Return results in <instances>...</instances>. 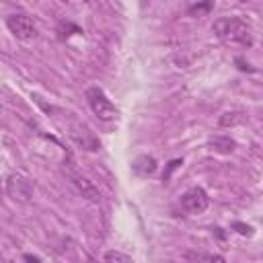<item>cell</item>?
I'll list each match as a JSON object with an SVG mask.
<instances>
[{
	"instance_id": "cell-1",
	"label": "cell",
	"mask_w": 263,
	"mask_h": 263,
	"mask_svg": "<svg viewBox=\"0 0 263 263\" xmlns=\"http://www.w3.org/2000/svg\"><path fill=\"white\" fill-rule=\"evenodd\" d=\"M212 31L226 41L232 43H240V45H251L253 43V35H251V27L238 18V16H220L214 21Z\"/></svg>"
},
{
	"instance_id": "cell-2",
	"label": "cell",
	"mask_w": 263,
	"mask_h": 263,
	"mask_svg": "<svg viewBox=\"0 0 263 263\" xmlns=\"http://www.w3.org/2000/svg\"><path fill=\"white\" fill-rule=\"evenodd\" d=\"M86 101H88L92 113H95L99 119H103V121H111V119L117 117V107L107 99V95L103 92V88H99V86H90V88L86 90Z\"/></svg>"
},
{
	"instance_id": "cell-3",
	"label": "cell",
	"mask_w": 263,
	"mask_h": 263,
	"mask_svg": "<svg viewBox=\"0 0 263 263\" xmlns=\"http://www.w3.org/2000/svg\"><path fill=\"white\" fill-rule=\"evenodd\" d=\"M6 27H8V31H10L16 39H21V41L35 39V35H37V27H35V23H33L27 14H21V12L10 14V16L6 18Z\"/></svg>"
},
{
	"instance_id": "cell-4",
	"label": "cell",
	"mask_w": 263,
	"mask_h": 263,
	"mask_svg": "<svg viewBox=\"0 0 263 263\" xmlns=\"http://www.w3.org/2000/svg\"><path fill=\"white\" fill-rule=\"evenodd\" d=\"M6 193L14 201H29L33 197V183L23 175H10L6 179Z\"/></svg>"
},
{
	"instance_id": "cell-5",
	"label": "cell",
	"mask_w": 263,
	"mask_h": 263,
	"mask_svg": "<svg viewBox=\"0 0 263 263\" xmlns=\"http://www.w3.org/2000/svg\"><path fill=\"white\" fill-rule=\"evenodd\" d=\"M208 203H210V197L201 187H191L181 195V208L187 214H201L205 212Z\"/></svg>"
},
{
	"instance_id": "cell-6",
	"label": "cell",
	"mask_w": 263,
	"mask_h": 263,
	"mask_svg": "<svg viewBox=\"0 0 263 263\" xmlns=\"http://www.w3.org/2000/svg\"><path fill=\"white\" fill-rule=\"evenodd\" d=\"M72 183L76 185V189L82 193V197H86L88 201H101V191L92 185V181H88L86 177L80 175H72Z\"/></svg>"
},
{
	"instance_id": "cell-7",
	"label": "cell",
	"mask_w": 263,
	"mask_h": 263,
	"mask_svg": "<svg viewBox=\"0 0 263 263\" xmlns=\"http://www.w3.org/2000/svg\"><path fill=\"white\" fill-rule=\"evenodd\" d=\"M156 158L154 156H148V154H140V156H136L134 158V162H132V171L138 175V177H148V175H152L154 171H156Z\"/></svg>"
},
{
	"instance_id": "cell-8",
	"label": "cell",
	"mask_w": 263,
	"mask_h": 263,
	"mask_svg": "<svg viewBox=\"0 0 263 263\" xmlns=\"http://www.w3.org/2000/svg\"><path fill=\"white\" fill-rule=\"evenodd\" d=\"M72 140H74L78 146H82L84 150H99V140H97L86 127L74 129V132H72Z\"/></svg>"
},
{
	"instance_id": "cell-9",
	"label": "cell",
	"mask_w": 263,
	"mask_h": 263,
	"mask_svg": "<svg viewBox=\"0 0 263 263\" xmlns=\"http://www.w3.org/2000/svg\"><path fill=\"white\" fill-rule=\"evenodd\" d=\"M234 146H236L234 140H230V138H226V136H214V138L210 140V148L216 150V152H220V154H228V152H232Z\"/></svg>"
},
{
	"instance_id": "cell-10",
	"label": "cell",
	"mask_w": 263,
	"mask_h": 263,
	"mask_svg": "<svg viewBox=\"0 0 263 263\" xmlns=\"http://www.w3.org/2000/svg\"><path fill=\"white\" fill-rule=\"evenodd\" d=\"M242 121H245V113L242 111H226L220 117V125L222 127H232V125H238Z\"/></svg>"
},
{
	"instance_id": "cell-11",
	"label": "cell",
	"mask_w": 263,
	"mask_h": 263,
	"mask_svg": "<svg viewBox=\"0 0 263 263\" xmlns=\"http://www.w3.org/2000/svg\"><path fill=\"white\" fill-rule=\"evenodd\" d=\"M210 8H212V2H210V0H197L195 4H191V6L187 8V12H189L191 16H201V14L210 12Z\"/></svg>"
},
{
	"instance_id": "cell-12",
	"label": "cell",
	"mask_w": 263,
	"mask_h": 263,
	"mask_svg": "<svg viewBox=\"0 0 263 263\" xmlns=\"http://www.w3.org/2000/svg\"><path fill=\"white\" fill-rule=\"evenodd\" d=\"M185 257L187 259H195V261H220V263L224 261L222 255H214V253L212 255H208V253H187Z\"/></svg>"
},
{
	"instance_id": "cell-13",
	"label": "cell",
	"mask_w": 263,
	"mask_h": 263,
	"mask_svg": "<svg viewBox=\"0 0 263 263\" xmlns=\"http://www.w3.org/2000/svg\"><path fill=\"white\" fill-rule=\"evenodd\" d=\"M105 261H117V263H132V257L129 255H123L119 251H109L105 253Z\"/></svg>"
},
{
	"instance_id": "cell-14",
	"label": "cell",
	"mask_w": 263,
	"mask_h": 263,
	"mask_svg": "<svg viewBox=\"0 0 263 263\" xmlns=\"http://www.w3.org/2000/svg\"><path fill=\"white\" fill-rule=\"evenodd\" d=\"M232 228H234L238 234H242V236H251V234H253V228H251L249 224H242V222H234Z\"/></svg>"
},
{
	"instance_id": "cell-15",
	"label": "cell",
	"mask_w": 263,
	"mask_h": 263,
	"mask_svg": "<svg viewBox=\"0 0 263 263\" xmlns=\"http://www.w3.org/2000/svg\"><path fill=\"white\" fill-rule=\"evenodd\" d=\"M179 164H183V160H173V162H168V168H166V173L162 175V181H164V183L168 181V177H171V173H173V171H175V168H177Z\"/></svg>"
},
{
	"instance_id": "cell-16",
	"label": "cell",
	"mask_w": 263,
	"mask_h": 263,
	"mask_svg": "<svg viewBox=\"0 0 263 263\" xmlns=\"http://www.w3.org/2000/svg\"><path fill=\"white\" fill-rule=\"evenodd\" d=\"M25 261H41V257H37V255H25Z\"/></svg>"
}]
</instances>
